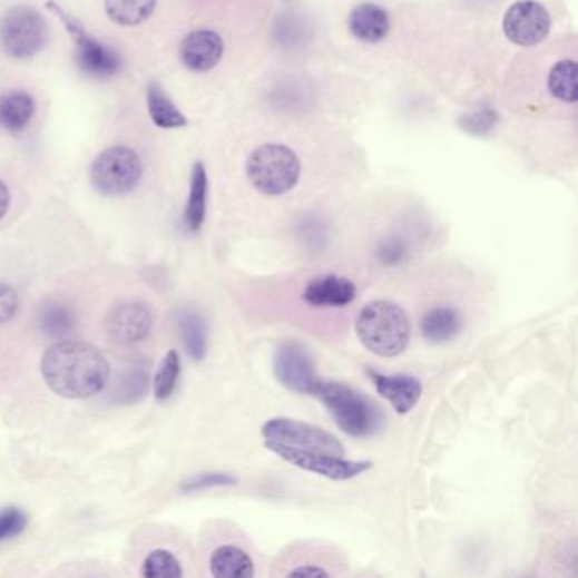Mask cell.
Returning a JSON list of instances; mask_svg holds the SVG:
<instances>
[{
    "mask_svg": "<svg viewBox=\"0 0 578 578\" xmlns=\"http://www.w3.org/2000/svg\"><path fill=\"white\" fill-rule=\"evenodd\" d=\"M224 53L223 38L210 29H199L182 41L180 58L192 71H209L219 63Z\"/></svg>",
    "mask_w": 578,
    "mask_h": 578,
    "instance_id": "2e32d148",
    "label": "cell"
},
{
    "mask_svg": "<svg viewBox=\"0 0 578 578\" xmlns=\"http://www.w3.org/2000/svg\"><path fill=\"white\" fill-rule=\"evenodd\" d=\"M209 570L217 578H252L256 575L255 561L238 545H223L209 558Z\"/></svg>",
    "mask_w": 578,
    "mask_h": 578,
    "instance_id": "ac0fdd59",
    "label": "cell"
},
{
    "mask_svg": "<svg viewBox=\"0 0 578 578\" xmlns=\"http://www.w3.org/2000/svg\"><path fill=\"white\" fill-rule=\"evenodd\" d=\"M419 330H421L424 340L430 341V343H447L460 333V313L453 307H447V305L433 307L419 321Z\"/></svg>",
    "mask_w": 578,
    "mask_h": 578,
    "instance_id": "44dd1931",
    "label": "cell"
},
{
    "mask_svg": "<svg viewBox=\"0 0 578 578\" xmlns=\"http://www.w3.org/2000/svg\"><path fill=\"white\" fill-rule=\"evenodd\" d=\"M75 324H77V317L67 305L60 304V302H47L41 305L40 313H38V326L45 336H67L75 330Z\"/></svg>",
    "mask_w": 578,
    "mask_h": 578,
    "instance_id": "484cf974",
    "label": "cell"
},
{
    "mask_svg": "<svg viewBox=\"0 0 578 578\" xmlns=\"http://www.w3.org/2000/svg\"><path fill=\"white\" fill-rule=\"evenodd\" d=\"M153 314L141 302H123L114 305L106 320L107 333L121 344H135L148 336Z\"/></svg>",
    "mask_w": 578,
    "mask_h": 578,
    "instance_id": "4fadbf2b",
    "label": "cell"
},
{
    "mask_svg": "<svg viewBox=\"0 0 578 578\" xmlns=\"http://www.w3.org/2000/svg\"><path fill=\"white\" fill-rule=\"evenodd\" d=\"M349 29L363 43H379L391 31V18L382 6L365 2L350 12Z\"/></svg>",
    "mask_w": 578,
    "mask_h": 578,
    "instance_id": "e0dca14e",
    "label": "cell"
},
{
    "mask_svg": "<svg viewBox=\"0 0 578 578\" xmlns=\"http://www.w3.org/2000/svg\"><path fill=\"white\" fill-rule=\"evenodd\" d=\"M146 99H148L149 118L158 128L175 129L187 126V118L157 82L149 84Z\"/></svg>",
    "mask_w": 578,
    "mask_h": 578,
    "instance_id": "603a6c76",
    "label": "cell"
},
{
    "mask_svg": "<svg viewBox=\"0 0 578 578\" xmlns=\"http://www.w3.org/2000/svg\"><path fill=\"white\" fill-rule=\"evenodd\" d=\"M236 482L238 480L235 477L226 476V473H203L196 479L188 480L182 489L185 492H192V490L210 489V487L235 486Z\"/></svg>",
    "mask_w": 578,
    "mask_h": 578,
    "instance_id": "4dcf8cb0",
    "label": "cell"
},
{
    "mask_svg": "<svg viewBox=\"0 0 578 578\" xmlns=\"http://www.w3.org/2000/svg\"><path fill=\"white\" fill-rule=\"evenodd\" d=\"M45 382L65 399H89L99 394L109 380V363L92 344L60 341L45 353Z\"/></svg>",
    "mask_w": 578,
    "mask_h": 578,
    "instance_id": "6da1fadb",
    "label": "cell"
},
{
    "mask_svg": "<svg viewBox=\"0 0 578 578\" xmlns=\"http://www.w3.org/2000/svg\"><path fill=\"white\" fill-rule=\"evenodd\" d=\"M143 161L135 149L112 146L100 153L90 168V180L102 196H126L138 187Z\"/></svg>",
    "mask_w": 578,
    "mask_h": 578,
    "instance_id": "5b68a950",
    "label": "cell"
},
{
    "mask_svg": "<svg viewBox=\"0 0 578 578\" xmlns=\"http://www.w3.org/2000/svg\"><path fill=\"white\" fill-rule=\"evenodd\" d=\"M143 577L178 578L184 575L180 561L168 550H155L143 561Z\"/></svg>",
    "mask_w": 578,
    "mask_h": 578,
    "instance_id": "83f0119b",
    "label": "cell"
},
{
    "mask_svg": "<svg viewBox=\"0 0 578 578\" xmlns=\"http://www.w3.org/2000/svg\"><path fill=\"white\" fill-rule=\"evenodd\" d=\"M246 175L253 187L265 196H284L301 178V160L288 146L268 143L249 155Z\"/></svg>",
    "mask_w": 578,
    "mask_h": 578,
    "instance_id": "277c9868",
    "label": "cell"
},
{
    "mask_svg": "<svg viewBox=\"0 0 578 578\" xmlns=\"http://www.w3.org/2000/svg\"><path fill=\"white\" fill-rule=\"evenodd\" d=\"M313 395L331 412L337 428L350 437H370L382 427V409L346 383L320 380Z\"/></svg>",
    "mask_w": 578,
    "mask_h": 578,
    "instance_id": "3957f363",
    "label": "cell"
},
{
    "mask_svg": "<svg viewBox=\"0 0 578 578\" xmlns=\"http://www.w3.org/2000/svg\"><path fill=\"white\" fill-rule=\"evenodd\" d=\"M405 256H408V246L401 238L385 239V242L380 243L379 249H376V258L380 259L382 265H399V263L404 262Z\"/></svg>",
    "mask_w": 578,
    "mask_h": 578,
    "instance_id": "f546056e",
    "label": "cell"
},
{
    "mask_svg": "<svg viewBox=\"0 0 578 578\" xmlns=\"http://www.w3.org/2000/svg\"><path fill=\"white\" fill-rule=\"evenodd\" d=\"M284 575H287V577H331L333 571L327 570V568L316 564V561H307V564L294 565Z\"/></svg>",
    "mask_w": 578,
    "mask_h": 578,
    "instance_id": "d6a6232c",
    "label": "cell"
},
{
    "mask_svg": "<svg viewBox=\"0 0 578 578\" xmlns=\"http://www.w3.org/2000/svg\"><path fill=\"white\" fill-rule=\"evenodd\" d=\"M506 38L518 47H538L551 31V16L536 0H519L502 19Z\"/></svg>",
    "mask_w": 578,
    "mask_h": 578,
    "instance_id": "7c38bea8",
    "label": "cell"
},
{
    "mask_svg": "<svg viewBox=\"0 0 578 578\" xmlns=\"http://www.w3.org/2000/svg\"><path fill=\"white\" fill-rule=\"evenodd\" d=\"M207 172L203 161H197L192 168L190 192H188L187 206L184 210V224L188 233H197L206 221L207 210Z\"/></svg>",
    "mask_w": 578,
    "mask_h": 578,
    "instance_id": "d6986e66",
    "label": "cell"
},
{
    "mask_svg": "<svg viewBox=\"0 0 578 578\" xmlns=\"http://www.w3.org/2000/svg\"><path fill=\"white\" fill-rule=\"evenodd\" d=\"M48 25L43 16L29 6L11 9L2 22V47L16 60H29L43 50Z\"/></svg>",
    "mask_w": 578,
    "mask_h": 578,
    "instance_id": "52a82bcc",
    "label": "cell"
},
{
    "mask_svg": "<svg viewBox=\"0 0 578 578\" xmlns=\"http://www.w3.org/2000/svg\"><path fill=\"white\" fill-rule=\"evenodd\" d=\"M180 356L175 350H170L165 355L164 362H161L160 369L155 375V382H153V392H155V398L158 401H167L174 395L178 379H180Z\"/></svg>",
    "mask_w": 578,
    "mask_h": 578,
    "instance_id": "4316f807",
    "label": "cell"
},
{
    "mask_svg": "<svg viewBox=\"0 0 578 578\" xmlns=\"http://www.w3.org/2000/svg\"><path fill=\"white\" fill-rule=\"evenodd\" d=\"M19 298L11 285L0 282V324L8 323L18 313Z\"/></svg>",
    "mask_w": 578,
    "mask_h": 578,
    "instance_id": "1f68e13d",
    "label": "cell"
},
{
    "mask_svg": "<svg viewBox=\"0 0 578 578\" xmlns=\"http://www.w3.org/2000/svg\"><path fill=\"white\" fill-rule=\"evenodd\" d=\"M11 206V194H9L8 185L0 180V219L8 214Z\"/></svg>",
    "mask_w": 578,
    "mask_h": 578,
    "instance_id": "836d02e7",
    "label": "cell"
},
{
    "mask_svg": "<svg viewBox=\"0 0 578 578\" xmlns=\"http://www.w3.org/2000/svg\"><path fill=\"white\" fill-rule=\"evenodd\" d=\"M36 104L32 96L22 90H11L0 97V128L9 133H21L28 128L35 116Z\"/></svg>",
    "mask_w": 578,
    "mask_h": 578,
    "instance_id": "ffe728a7",
    "label": "cell"
},
{
    "mask_svg": "<svg viewBox=\"0 0 578 578\" xmlns=\"http://www.w3.org/2000/svg\"><path fill=\"white\" fill-rule=\"evenodd\" d=\"M262 437L265 440L277 441L298 450L316 451V453L344 457V447L334 434L323 428L297 419L274 418L263 422Z\"/></svg>",
    "mask_w": 578,
    "mask_h": 578,
    "instance_id": "9c48e42d",
    "label": "cell"
},
{
    "mask_svg": "<svg viewBox=\"0 0 578 578\" xmlns=\"http://www.w3.org/2000/svg\"><path fill=\"white\" fill-rule=\"evenodd\" d=\"M539 104L548 110H575L578 100V65L575 57H555L538 70Z\"/></svg>",
    "mask_w": 578,
    "mask_h": 578,
    "instance_id": "30bf717a",
    "label": "cell"
},
{
    "mask_svg": "<svg viewBox=\"0 0 578 578\" xmlns=\"http://www.w3.org/2000/svg\"><path fill=\"white\" fill-rule=\"evenodd\" d=\"M26 526H28V516L21 509H2L0 511V543L21 535Z\"/></svg>",
    "mask_w": 578,
    "mask_h": 578,
    "instance_id": "f1b7e54d",
    "label": "cell"
},
{
    "mask_svg": "<svg viewBox=\"0 0 578 578\" xmlns=\"http://www.w3.org/2000/svg\"><path fill=\"white\" fill-rule=\"evenodd\" d=\"M110 398L119 404H133L145 398L149 389V373L145 366H131L114 380Z\"/></svg>",
    "mask_w": 578,
    "mask_h": 578,
    "instance_id": "cb8c5ba5",
    "label": "cell"
},
{
    "mask_svg": "<svg viewBox=\"0 0 578 578\" xmlns=\"http://www.w3.org/2000/svg\"><path fill=\"white\" fill-rule=\"evenodd\" d=\"M157 8V0H106L110 21L119 26H138L148 21Z\"/></svg>",
    "mask_w": 578,
    "mask_h": 578,
    "instance_id": "d4e9b609",
    "label": "cell"
},
{
    "mask_svg": "<svg viewBox=\"0 0 578 578\" xmlns=\"http://www.w3.org/2000/svg\"><path fill=\"white\" fill-rule=\"evenodd\" d=\"M48 9L61 19L68 35L71 36L75 43V60H77V65L84 74L94 77V79H109L121 70V58L112 48L106 47L92 36L87 35L82 25L63 12L60 6L48 2Z\"/></svg>",
    "mask_w": 578,
    "mask_h": 578,
    "instance_id": "8992f818",
    "label": "cell"
},
{
    "mask_svg": "<svg viewBox=\"0 0 578 578\" xmlns=\"http://www.w3.org/2000/svg\"><path fill=\"white\" fill-rule=\"evenodd\" d=\"M178 330L185 352L196 362H203L207 355V323L196 310H182L178 314Z\"/></svg>",
    "mask_w": 578,
    "mask_h": 578,
    "instance_id": "7402d4cb",
    "label": "cell"
},
{
    "mask_svg": "<svg viewBox=\"0 0 578 578\" xmlns=\"http://www.w3.org/2000/svg\"><path fill=\"white\" fill-rule=\"evenodd\" d=\"M356 285L350 278L340 277V275H321L313 278L310 284L305 285L304 298L305 304L311 307H323V310H333V307H346L356 298Z\"/></svg>",
    "mask_w": 578,
    "mask_h": 578,
    "instance_id": "9a60e30c",
    "label": "cell"
},
{
    "mask_svg": "<svg viewBox=\"0 0 578 578\" xmlns=\"http://www.w3.org/2000/svg\"><path fill=\"white\" fill-rule=\"evenodd\" d=\"M355 330L363 346L382 359L402 355L411 343V320L391 301L369 302L356 316Z\"/></svg>",
    "mask_w": 578,
    "mask_h": 578,
    "instance_id": "7a4b0ae2",
    "label": "cell"
},
{
    "mask_svg": "<svg viewBox=\"0 0 578 578\" xmlns=\"http://www.w3.org/2000/svg\"><path fill=\"white\" fill-rule=\"evenodd\" d=\"M370 380L375 385L376 394L385 399L399 415L409 414L418 405L422 398V382L414 375L408 373H385L366 370Z\"/></svg>",
    "mask_w": 578,
    "mask_h": 578,
    "instance_id": "5bb4252c",
    "label": "cell"
},
{
    "mask_svg": "<svg viewBox=\"0 0 578 578\" xmlns=\"http://www.w3.org/2000/svg\"><path fill=\"white\" fill-rule=\"evenodd\" d=\"M275 379L295 394H313L317 379L316 363L301 341L287 340L278 344L274 355Z\"/></svg>",
    "mask_w": 578,
    "mask_h": 578,
    "instance_id": "8fae6325",
    "label": "cell"
},
{
    "mask_svg": "<svg viewBox=\"0 0 578 578\" xmlns=\"http://www.w3.org/2000/svg\"><path fill=\"white\" fill-rule=\"evenodd\" d=\"M263 447L291 463V466L297 467V469L326 477L330 480H337V482L355 479V477L372 469L373 466L372 461L369 460H346L344 457H331V454L316 453V451L298 450V448L277 443V441L265 440Z\"/></svg>",
    "mask_w": 578,
    "mask_h": 578,
    "instance_id": "ba28073f",
    "label": "cell"
}]
</instances>
